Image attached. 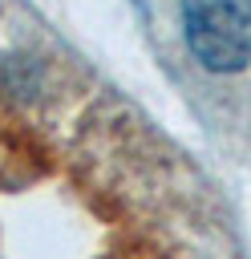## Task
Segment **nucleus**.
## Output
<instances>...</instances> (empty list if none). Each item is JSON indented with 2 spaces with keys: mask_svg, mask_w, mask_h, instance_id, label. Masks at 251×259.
Here are the masks:
<instances>
[{
  "mask_svg": "<svg viewBox=\"0 0 251 259\" xmlns=\"http://www.w3.org/2000/svg\"><path fill=\"white\" fill-rule=\"evenodd\" d=\"M182 28L206 69L235 73L251 65V0H182Z\"/></svg>",
  "mask_w": 251,
  "mask_h": 259,
  "instance_id": "obj_1",
  "label": "nucleus"
}]
</instances>
